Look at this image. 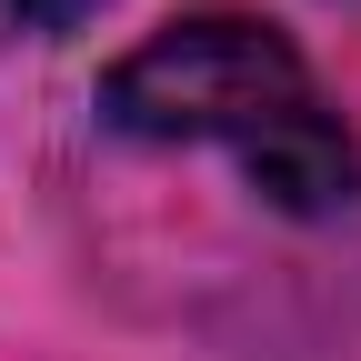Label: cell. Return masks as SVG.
<instances>
[{"label":"cell","mask_w":361,"mask_h":361,"mask_svg":"<svg viewBox=\"0 0 361 361\" xmlns=\"http://www.w3.org/2000/svg\"><path fill=\"white\" fill-rule=\"evenodd\" d=\"M101 0H0V30H20V40H51V30H80Z\"/></svg>","instance_id":"cell-2"},{"label":"cell","mask_w":361,"mask_h":361,"mask_svg":"<svg viewBox=\"0 0 361 361\" xmlns=\"http://www.w3.org/2000/svg\"><path fill=\"white\" fill-rule=\"evenodd\" d=\"M101 121L151 151H180V141L231 151L281 221H341L361 201V141L341 101L311 80L291 30L251 11H180L151 40H130L101 71Z\"/></svg>","instance_id":"cell-1"}]
</instances>
